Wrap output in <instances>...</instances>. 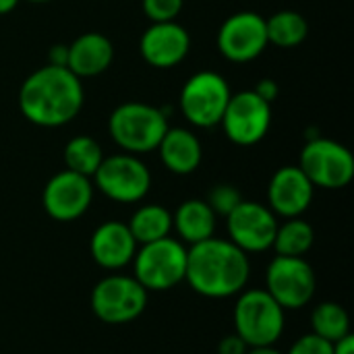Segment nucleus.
I'll use <instances>...</instances> for the list:
<instances>
[{"mask_svg":"<svg viewBox=\"0 0 354 354\" xmlns=\"http://www.w3.org/2000/svg\"><path fill=\"white\" fill-rule=\"evenodd\" d=\"M191 52V35L189 31L176 23H151L139 39L141 58L160 71H168L178 66Z\"/></svg>","mask_w":354,"mask_h":354,"instance_id":"obj_15","label":"nucleus"},{"mask_svg":"<svg viewBox=\"0 0 354 354\" xmlns=\"http://www.w3.org/2000/svg\"><path fill=\"white\" fill-rule=\"evenodd\" d=\"M93 183L71 170L56 172L44 187L41 203L46 214L56 222H75L93 203Z\"/></svg>","mask_w":354,"mask_h":354,"instance_id":"obj_14","label":"nucleus"},{"mask_svg":"<svg viewBox=\"0 0 354 354\" xmlns=\"http://www.w3.org/2000/svg\"><path fill=\"white\" fill-rule=\"evenodd\" d=\"M131 263L133 278L147 292H166L185 282L187 245L172 236L139 245Z\"/></svg>","mask_w":354,"mask_h":354,"instance_id":"obj_5","label":"nucleus"},{"mask_svg":"<svg viewBox=\"0 0 354 354\" xmlns=\"http://www.w3.org/2000/svg\"><path fill=\"white\" fill-rule=\"evenodd\" d=\"M249 346L245 344V340L241 336H236L234 332L224 336L218 342V354H247Z\"/></svg>","mask_w":354,"mask_h":354,"instance_id":"obj_29","label":"nucleus"},{"mask_svg":"<svg viewBox=\"0 0 354 354\" xmlns=\"http://www.w3.org/2000/svg\"><path fill=\"white\" fill-rule=\"evenodd\" d=\"M230 95V85L220 73L199 71L191 75L180 89V114L197 129H214L220 124Z\"/></svg>","mask_w":354,"mask_h":354,"instance_id":"obj_6","label":"nucleus"},{"mask_svg":"<svg viewBox=\"0 0 354 354\" xmlns=\"http://www.w3.org/2000/svg\"><path fill=\"white\" fill-rule=\"evenodd\" d=\"M334 354H354V336L348 334L342 340L334 342Z\"/></svg>","mask_w":354,"mask_h":354,"instance_id":"obj_32","label":"nucleus"},{"mask_svg":"<svg viewBox=\"0 0 354 354\" xmlns=\"http://www.w3.org/2000/svg\"><path fill=\"white\" fill-rule=\"evenodd\" d=\"M158 151L164 168L178 176L193 174L203 160V147L199 137L185 127H168L158 145Z\"/></svg>","mask_w":354,"mask_h":354,"instance_id":"obj_19","label":"nucleus"},{"mask_svg":"<svg viewBox=\"0 0 354 354\" xmlns=\"http://www.w3.org/2000/svg\"><path fill=\"white\" fill-rule=\"evenodd\" d=\"M141 6L151 23H166L176 21L185 6V0H143Z\"/></svg>","mask_w":354,"mask_h":354,"instance_id":"obj_27","label":"nucleus"},{"mask_svg":"<svg viewBox=\"0 0 354 354\" xmlns=\"http://www.w3.org/2000/svg\"><path fill=\"white\" fill-rule=\"evenodd\" d=\"M62 158H64L66 170L91 178L104 160V151H102V145L93 137L77 135L66 141Z\"/></svg>","mask_w":354,"mask_h":354,"instance_id":"obj_24","label":"nucleus"},{"mask_svg":"<svg viewBox=\"0 0 354 354\" xmlns=\"http://www.w3.org/2000/svg\"><path fill=\"white\" fill-rule=\"evenodd\" d=\"M226 228H228V241L236 245L241 251H245L247 255L263 253L274 245L278 218L268 205L243 199L226 216Z\"/></svg>","mask_w":354,"mask_h":354,"instance_id":"obj_13","label":"nucleus"},{"mask_svg":"<svg viewBox=\"0 0 354 354\" xmlns=\"http://www.w3.org/2000/svg\"><path fill=\"white\" fill-rule=\"evenodd\" d=\"M315 243L313 226L303 218H286L284 224H278L272 249L282 257H305Z\"/></svg>","mask_w":354,"mask_h":354,"instance_id":"obj_23","label":"nucleus"},{"mask_svg":"<svg viewBox=\"0 0 354 354\" xmlns=\"http://www.w3.org/2000/svg\"><path fill=\"white\" fill-rule=\"evenodd\" d=\"M317 278L305 257L276 255L266 268V290L284 311H299L315 297Z\"/></svg>","mask_w":354,"mask_h":354,"instance_id":"obj_10","label":"nucleus"},{"mask_svg":"<svg viewBox=\"0 0 354 354\" xmlns=\"http://www.w3.org/2000/svg\"><path fill=\"white\" fill-rule=\"evenodd\" d=\"M218 52L234 64H245L259 58L268 44L266 17L253 10H239L230 15L216 35Z\"/></svg>","mask_w":354,"mask_h":354,"instance_id":"obj_12","label":"nucleus"},{"mask_svg":"<svg viewBox=\"0 0 354 354\" xmlns=\"http://www.w3.org/2000/svg\"><path fill=\"white\" fill-rule=\"evenodd\" d=\"M93 315L108 326H124L135 322L147 307V290L133 276H106L89 297Z\"/></svg>","mask_w":354,"mask_h":354,"instance_id":"obj_9","label":"nucleus"},{"mask_svg":"<svg viewBox=\"0 0 354 354\" xmlns=\"http://www.w3.org/2000/svg\"><path fill=\"white\" fill-rule=\"evenodd\" d=\"M251 276L249 255L228 239H207L187 247L185 282L205 299H228L245 290Z\"/></svg>","mask_w":354,"mask_h":354,"instance_id":"obj_2","label":"nucleus"},{"mask_svg":"<svg viewBox=\"0 0 354 354\" xmlns=\"http://www.w3.org/2000/svg\"><path fill=\"white\" fill-rule=\"evenodd\" d=\"M129 230L137 245H147L160 239L170 236L172 232V214L158 203L141 205L129 220Z\"/></svg>","mask_w":354,"mask_h":354,"instance_id":"obj_21","label":"nucleus"},{"mask_svg":"<svg viewBox=\"0 0 354 354\" xmlns=\"http://www.w3.org/2000/svg\"><path fill=\"white\" fill-rule=\"evenodd\" d=\"M247 354H284L280 353L278 348H274V346H255V348H249Z\"/></svg>","mask_w":354,"mask_h":354,"instance_id":"obj_34","label":"nucleus"},{"mask_svg":"<svg viewBox=\"0 0 354 354\" xmlns=\"http://www.w3.org/2000/svg\"><path fill=\"white\" fill-rule=\"evenodd\" d=\"M232 322L234 334L241 336L249 348L274 346L284 334L286 311L266 288H249L239 292Z\"/></svg>","mask_w":354,"mask_h":354,"instance_id":"obj_4","label":"nucleus"},{"mask_svg":"<svg viewBox=\"0 0 354 354\" xmlns=\"http://www.w3.org/2000/svg\"><path fill=\"white\" fill-rule=\"evenodd\" d=\"M21 0H0V15H8L17 8Z\"/></svg>","mask_w":354,"mask_h":354,"instance_id":"obj_33","label":"nucleus"},{"mask_svg":"<svg viewBox=\"0 0 354 354\" xmlns=\"http://www.w3.org/2000/svg\"><path fill=\"white\" fill-rule=\"evenodd\" d=\"M313 187L326 191H338L353 183L354 156L353 151L326 137H315L305 143L297 164Z\"/></svg>","mask_w":354,"mask_h":354,"instance_id":"obj_8","label":"nucleus"},{"mask_svg":"<svg viewBox=\"0 0 354 354\" xmlns=\"http://www.w3.org/2000/svg\"><path fill=\"white\" fill-rule=\"evenodd\" d=\"M114 60L112 41L100 31H87L68 44L66 68L79 79H91L110 68Z\"/></svg>","mask_w":354,"mask_h":354,"instance_id":"obj_18","label":"nucleus"},{"mask_svg":"<svg viewBox=\"0 0 354 354\" xmlns=\"http://www.w3.org/2000/svg\"><path fill=\"white\" fill-rule=\"evenodd\" d=\"M137 247L139 245L133 239L129 226L118 220L100 224L89 241V251L93 261L108 272L127 268L133 261Z\"/></svg>","mask_w":354,"mask_h":354,"instance_id":"obj_17","label":"nucleus"},{"mask_svg":"<svg viewBox=\"0 0 354 354\" xmlns=\"http://www.w3.org/2000/svg\"><path fill=\"white\" fill-rule=\"evenodd\" d=\"M93 189L114 203H139L151 189V172L139 156L114 153L104 156L91 176Z\"/></svg>","mask_w":354,"mask_h":354,"instance_id":"obj_7","label":"nucleus"},{"mask_svg":"<svg viewBox=\"0 0 354 354\" xmlns=\"http://www.w3.org/2000/svg\"><path fill=\"white\" fill-rule=\"evenodd\" d=\"M315 187L299 166L278 168L268 185V207L282 218H301L313 203Z\"/></svg>","mask_w":354,"mask_h":354,"instance_id":"obj_16","label":"nucleus"},{"mask_svg":"<svg viewBox=\"0 0 354 354\" xmlns=\"http://www.w3.org/2000/svg\"><path fill=\"white\" fill-rule=\"evenodd\" d=\"M68 62V46L64 44H56L50 48L48 52V64H54V66H66Z\"/></svg>","mask_w":354,"mask_h":354,"instance_id":"obj_31","label":"nucleus"},{"mask_svg":"<svg viewBox=\"0 0 354 354\" xmlns=\"http://www.w3.org/2000/svg\"><path fill=\"white\" fill-rule=\"evenodd\" d=\"M241 201H243L241 191H239L234 185H230V183H218V185H214V187L209 189V193H207V199H205V203L212 207V212H214L216 216H224V218H226Z\"/></svg>","mask_w":354,"mask_h":354,"instance_id":"obj_26","label":"nucleus"},{"mask_svg":"<svg viewBox=\"0 0 354 354\" xmlns=\"http://www.w3.org/2000/svg\"><path fill=\"white\" fill-rule=\"evenodd\" d=\"M27 2H33V4H46V2H52V0H27Z\"/></svg>","mask_w":354,"mask_h":354,"instance_id":"obj_35","label":"nucleus"},{"mask_svg":"<svg viewBox=\"0 0 354 354\" xmlns=\"http://www.w3.org/2000/svg\"><path fill=\"white\" fill-rule=\"evenodd\" d=\"M168 127V116L145 102H124L116 106L108 118L112 141L124 153L133 156L156 151Z\"/></svg>","mask_w":354,"mask_h":354,"instance_id":"obj_3","label":"nucleus"},{"mask_svg":"<svg viewBox=\"0 0 354 354\" xmlns=\"http://www.w3.org/2000/svg\"><path fill=\"white\" fill-rule=\"evenodd\" d=\"M83 102V83L66 66H39L21 83L19 89L21 114L41 129L68 124L79 116Z\"/></svg>","mask_w":354,"mask_h":354,"instance_id":"obj_1","label":"nucleus"},{"mask_svg":"<svg viewBox=\"0 0 354 354\" xmlns=\"http://www.w3.org/2000/svg\"><path fill=\"white\" fill-rule=\"evenodd\" d=\"M220 124L234 145H257L272 127V104L261 100L253 89L232 93Z\"/></svg>","mask_w":354,"mask_h":354,"instance_id":"obj_11","label":"nucleus"},{"mask_svg":"<svg viewBox=\"0 0 354 354\" xmlns=\"http://www.w3.org/2000/svg\"><path fill=\"white\" fill-rule=\"evenodd\" d=\"M311 332L334 344L351 334V317L340 303H319L311 313Z\"/></svg>","mask_w":354,"mask_h":354,"instance_id":"obj_25","label":"nucleus"},{"mask_svg":"<svg viewBox=\"0 0 354 354\" xmlns=\"http://www.w3.org/2000/svg\"><path fill=\"white\" fill-rule=\"evenodd\" d=\"M261 100H266L268 104H274V100L278 97V93H280V87H278V83L274 81V79H261L257 85H255V89H253Z\"/></svg>","mask_w":354,"mask_h":354,"instance_id":"obj_30","label":"nucleus"},{"mask_svg":"<svg viewBox=\"0 0 354 354\" xmlns=\"http://www.w3.org/2000/svg\"><path fill=\"white\" fill-rule=\"evenodd\" d=\"M288 354H334V344L311 332V334H305L299 340H295Z\"/></svg>","mask_w":354,"mask_h":354,"instance_id":"obj_28","label":"nucleus"},{"mask_svg":"<svg viewBox=\"0 0 354 354\" xmlns=\"http://www.w3.org/2000/svg\"><path fill=\"white\" fill-rule=\"evenodd\" d=\"M268 44L276 48H297L309 35L307 19L297 10H278L270 19H266Z\"/></svg>","mask_w":354,"mask_h":354,"instance_id":"obj_22","label":"nucleus"},{"mask_svg":"<svg viewBox=\"0 0 354 354\" xmlns=\"http://www.w3.org/2000/svg\"><path fill=\"white\" fill-rule=\"evenodd\" d=\"M218 216L205 203V199H187L172 214V228L178 234V241L187 247L207 241L216 232Z\"/></svg>","mask_w":354,"mask_h":354,"instance_id":"obj_20","label":"nucleus"}]
</instances>
